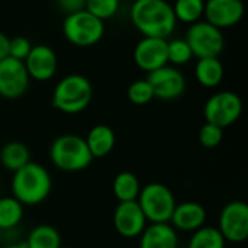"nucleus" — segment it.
Returning <instances> with one entry per match:
<instances>
[{
	"label": "nucleus",
	"instance_id": "nucleus-30",
	"mask_svg": "<svg viewBox=\"0 0 248 248\" xmlns=\"http://www.w3.org/2000/svg\"><path fill=\"white\" fill-rule=\"evenodd\" d=\"M31 48H32L31 41L25 36H15L9 39V57L12 58L25 61Z\"/></svg>",
	"mask_w": 248,
	"mask_h": 248
},
{
	"label": "nucleus",
	"instance_id": "nucleus-31",
	"mask_svg": "<svg viewBox=\"0 0 248 248\" xmlns=\"http://www.w3.org/2000/svg\"><path fill=\"white\" fill-rule=\"evenodd\" d=\"M57 6L60 10H62L64 13H74L78 10L84 9L86 0H55Z\"/></svg>",
	"mask_w": 248,
	"mask_h": 248
},
{
	"label": "nucleus",
	"instance_id": "nucleus-24",
	"mask_svg": "<svg viewBox=\"0 0 248 248\" xmlns=\"http://www.w3.org/2000/svg\"><path fill=\"white\" fill-rule=\"evenodd\" d=\"M227 241L217 227L203 225L192 232L187 248H225Z\"/></svg>",
	"mask_w": 248,
	"mask_h": 248
},
{
	"label": "nucleus",
	"instance_id": "nucleus-7",
	"mask_svg": "<svg viewBox=\"0 0 248 248\" xmlns=\"http://www.w3.org/2000/svg\"><path fill=\"white\" fill-rule=\"evenodd\" d=\"M185 39L196 58H218L225 46L222 31L206 20L192 23Z\"/></svg>",
	"mask_w": 248,
	"mask_h": 248
},
{
	"label": "nucleus",
	"instance_id": "nucleus-28",
	"mask_svg": "<svg viewBox=\"0 0 248 248\" xmlns=\"http://www.w3.org/2000/svg\"><path fill=\"white\" fill-rule=\"evenodd\" d=\"M121 0H86L84 9L99 17L100 20L109 19L119 10Z\"/></svg>",
	"mask_w": 248,
	"mask_h": 248
},
{
	"label": "nucleus",
	"instance_id": "nucleus-19",
	"mask_svg": "<svg viewBox=\"0 0 248 248\" xmlns=\"http://www.w3.org/2000/svg\"><path fill=\"white\" fill-rule=\"evenodd\" d=\"M29 161H31V151L23 142L10 141L4 144L0 150V164L12 173H15Z\"/></svg>",
	"mask_w": 248,
	"mask_h": 248
},
{
	"label": "nucleus",
	"instance_id": "nucleus-18",
	"mask_svg": "<svg viewBox=\"0 0 248 248\" xmlns=\"http://www.w3.org/2000/svg\"><path fill=\"white\" fill-rule=\"evenodd\" d=\"M84 140L93 158L106 157L113 150L115 141H116L113 129L103 124L93 126Z\"/></svg>",
	"mask_w": 248,
	"mask_h": 248
},
{
	"label": "nucleus",
	"instance_id": "nucleus-27",
	"mask_svg": "<svg viewBox=\"0 0 248 248\" xmlns=\"http://www.w3.org/2000/svg\"><path fill=\"white\" fill-rule=\"evenodd\" d=\"M167 58L169 62L176 65H183L193 58L192 49L186 39H173L167 42Z\"/></svg>",
	"mask_w": 248,
	"mask_h": 248
},
{
	"label": "nucleus",
	"instance_id": "nucleus-1",
	"mask_svg": "<svg viewBox=\"0 0 248 248\" xmlns=\"http://www.w3.org/2000/svg\"><path fill=\"white\" fill-rule=\"evenodd\" d=\"M131 20L144 36L164 39L177 25L173 7L166 0H135L131 7Z\"/></svg>",
	"mask_w": 248,
	"mask_h": 248
},
{
	"label": "nucleus",
	"instance_id": "nucleus-17",
	"mask_svg": "<svg viewBox=\"0 0 248 248\" xmlns=\"http://www.w3.org/2000/svg\"><path fill=\"white\" fill-rule=\"evenodd\" d=\"M179 234L169 224H150L140 235V248H177Z\"/></svg>",
	"mask_w": 248,
	"mask_h": 248
},
{
	"label": "nucleus",
	"instance_id": "nucleus-5",
	"mask_svg": "<svg viewBox=\"0 0 248 248\" xmlns=\"http://www.w3.org/2000/svg\"><path fill=\"white\" fill-rule=\"evenodd\" d=\"M137 202L150 224L170 222L171 214L177 203L171 189L157 182L141 187Z\"/></svg>",
	"mask_w": 248,
	"mask_h": 248
},
{
	"label": "nucleus",
	"instance_id": "nucleus-20",
	"mask_svg": "<svg viewBox=\"0 0 248 248\" xmlns=\"http://www.w3.org/2000/svg\"><path fill=\"white\" fill-rule=\"evenodd\" d=\"M25 244L28 248H61L62 238L55 227L41 224L31 230Z\"/></svg>",
	"mask_w": 248,
	"mask_h": 248
},
{
	"label": "nucleus",
	"instance_id": "nucleus-32",
	"mask_svg": "<svg viewBox=\"0 0 248 248\" xmlns=\"http://www.w3.org/2000/svg\"><path fill=\"white\" fill-rule=\"evenodd\" d=\"M9 36L0 32V61L9 57Z\"/></svg>",
	"mask_w": 248,
	"mask_h": 248
},
{
	"label": "nucleus",
	"instance_id": "nucleus-11",
	"mask_svg": "<svg viewBox=\"0 0 248 248\" xmlns=\"http://www.w3.org/2000/svg\"><path fill=\"white\" fill-rule=\"evenodd\" d=\"M147 80L153 87L154 97L161 100H174L186 90L185 76L177 68L170 65H164L148 73Z\"/></svg>",
	"mask_w": 248,
	"mask_h": 248
},
{
	"label": "nucleus",
	"instance_id": "nucleus-21",
	"mask_svg": "<svg viewBox=\"0 0 248 248\" xmlns=\"http://www.w3.org/2000/svg\"><path fill=\"white\" fill-rule=\"evenodd\" d=\"M195 77L205 87H217L224 78V65L218 58H199L195 67Z\"/></svg>",
	"mask_w": 248,
	"mask_h": 248
},
{
	"label": "nucleus",
	"instance_id": "nucleus-8",
	"mask_svg": "<svg viewBox=\"0 0 248 248\" xmlns=\"http://www.w3.org/2000/svg\"><path fill=\"white\" fill-rule=\"evenodd\" d=\"M243 113V102L234 92H219L211 96L203 108L206 122L227 128L238 121Z\"/></svg>",
	"mask_w": 248,
	"mask_h": 248
},
{
	"label": "nucleus",
	"instance_id": "nucleus-33",
	"mask_svg": "<svg viewBox=\"0 0 248 248\" xmlns=\"http://www.w3.org/2000/svg\"><path fill=\"white\" fill-rule=\"evenodd\" d=\"M3 248H28L26 247V244L25 243H17V244H9V246H6V247Z\"/></svg>",
	"mask_w": 248,
	"mask_h": 248
},
{
	"label": "nucleus",
	"instance_id": "nucleus-34",
	"mask_svg": "<svg viewBox=\"0 0 248 248\" xmlns=\"http://www.w3.org/2000/svg\"><path fill=\"white\" fill-rule=\"evenodd\" d=\"M177 248H187V246H186V247H182V246H179V247Z\"/></svg>",
	"mask_w": 248,
	"mask_h": 248
},
{
	"label": "nucleus",
	"instance_id": "nucleus-26",
	"mask_svg": "<svg viewBox=\"0 0 248 248\" xmlns=\"http://www.w3.org/2000/svg\"><path fill=\"white\" fill-rule=\"evenodd\" d=\"M126 96L131 103H134L137 106H144L154 99V92H153V87L148 83V80L142 78V80H137L129 84V87L126 90Z\"/></svg>",
	"mask_w": 248,
	"mask_h": 248
},
{
	"label": "nucleus",
	"instance_id": "nucleus-25",
	"mask_svg": "<svg viewBox=\"0 0 248 248\" xmlns=\"http://www.w3.org/2000/svg\"><path fill=\"white\" fill-rule=\"evenodd\" d=\"M171 7L177 20L192 25L202 19L205 0H176Z\"/></svg>",
	"mask_w": 248,
	"mask_h": 248
},
{
	"label": "nucleus",
	"instance_id": "nucleus-2",
	"mask_svg": "<svg viewBox=\"0 0 248 248\" xmlns=\"http://www.w3.org/2000/svg\"><path fill=\"white\" fill-rule=\"evenodd\" d=\"M10 189L23 206H36L51 195L52 179L44 166L29 161L13 173Z\"/></svg>",
	"mask_w": 248,
	"mask_h": 248
},
{
	"label": "nucleus",
	"instance_id": "nucleus-23",
	"mask_svg": "<svg viewBox=\"0 0 248 248\" xmlns=\"http://www.w3.org/2000/svg\"><path fill=\"white\" fill-rule=\"evenodd\" d=\"M25 206L13 196L0 198V231L16 228L23 218Z\"/></svg>",
	"mask_w": 248,
	"mask_h": 248
},
{
	"label": "nucleus",
	"instance_id": "nucleus-12",
	"mask_svg": "<svg viewBox=\"0 0 248 248\" xmlns=\"http://www.w3.org/2000/svg\"><path fill=\"white\" fill-rule=\"evenodd\" d=\"M147 218L137 201L119 202L113 212V228L124 238H137L147 227Z\"/></svg>",
	"mask_w": 248,
	"mask_h": 248
},
{
	"label": "nucleus",
	"instance_id": "nucleus-6",
	"mask_svg": "<svg viewBox=\"0 0 248 248\" xmlns=\"http://www.w3.org/2000/svg\"><path fill=\"white\" fill-rule=\"evenodd\" d=\"M62 32L68 42L76 46H92L97 44L105 33L103 20L86 9L68 13L62 22Z\"/></svg>",
	"mask_w": 248,
	"mask_h": 248
},
{
	"label": "nucleus",
	"instance_id": "nucleus-22",
	"mask_svg": "<svg viewBox=\"0 0 248 248\" xmlns=\"http://www.w3.org/2000/svg\"><path fill=\"white\" fill-rule=\"evenodd\" d=\"M112 190H113V195L118 199V202L137 201L140 190H141V183L134 173L121 171L113 179Z\"/></svg>",
	"mask_w": 248,
	"mask_h": 248
},
{
	"label": "nucleus",
	"instance_id": "nucleus-35",
	"mask_svg": "<svg viewBox=\"0 0 248 248\" xmlns=\"http://www.w3.org/2000/svg\"><path fill=\"white\" fill-rule=\"evenodd\" d=\"M61 248H73V247H61Z\"/></svg>",
	"mask_w": 248,
	"mask_h": 248
},
{
	"label": "nucleus",
	"instance_id": "nucleus-4",
	"mask_svg": "<svg viewBox=\"0 0 248 248\" xmlns=\"http://www.w3.org/2000/svg\"><path fill=\"white\" fill-rule=\"evenodd\" d=\"M92 96L93 89L89 78L81 74H70L55 86L52 106L62 113H80L89 106Z\"/></svg>",
	"mask_w": 248,
	"mask_h": 248
},
{
	"label": "nucleus",
	"instance_id": "nucleus-13",
	"mask_svg": "<svg viewBox=\"0 0 248 248\" xmlns=\"http://www.w3.org/2000/svg\"><path fill=\"white\" fill-rule=\"evenodd\" d=\"M167 39L144 36L134 49V61L138 68L151 73L160 67L167 65Z\"/></svg>",
	"mask_w": 248,
	"mask_h": 248
},
{
	"label": "nucleus",
	"instance_id": "nucleus-29",
	"mask_svg": "<svg viewBox=\"0 0 248 248\" xmlns=\"http://www.w3.org/2000/svg\"><path fill=\"white\" fill-rule=\"evenodd\" d=\"M222 140H224V128L206 122L199 129V142L205 148H215L222 142Z\"/></svg>",
	"mask_w": 248,
	"mask_h": 248
},
{
	"label": "nucleus",
	"instance_id": "nucleus-10",
	"mask_svg": "<svg viewBox=\"0 0 248 248\" xmlns=\"http://www.w3.org/2000/svg\"><path fill=\"white\" fill-rule=\"evenodd\" d=\"M29 74L23 61L6 57L0 61V96L4 99H17L29 87Z\"/></svg>",
	"mask_w": 248,
	"mask_h": 248
},
{
	"label": "nucleus",
	"instance_id": "nucleus-9",
	"mask_svg": "<svg viewBox=\"0 0 248 248\" xmlns=\"http://www.w3.org/2000/svg\"><path fill=\"white\" fill-rule=\"evenodd\" d=\"M219 232L232 244L246 243L248 238V205L243 201L228 202L218 218Z\"/></svg>",
	"mask_w": 248,
	"mask_h": 248
},
{
	"label": "nucleus",
	"instance_id": "nucleus-14",
	"mask_svg": "<svg viewBox=\"0 0 248 248\" xmlns=\"http://www.w3.org/2000/svg\"><path fill=\"white\" fill-rule=\"evenodd\" d=\"M244 10L246 7L243 0H205L203 16L211 25L224 29L240 23L244 16Z\"/></svg>",
	"mask_w": 248,
	"mask_h": 248
},
{
	"label": "nucleus",
	"instance_id": "nucleus-15",
	"mask_svg": "<svg viewBox=\"0 0 248 248\" xmlns=\"http://www.w3.org/2000/svg\"><path fill=\"white\" fill-rule=\"evenodd\" d=\"M31 78L38 81H46L57 73V55L48 45H35L31 48L28 57L23 61Z\"/></svg>",
	"mask_w": 248,
	"mask_h": 248
},
{
	"label": "nucleus",
	"instance_id": "nucleus-16",
	"mask_svg": "<svg viewBox=\"0 0 248 248\" xmlns=\"http://www.w3.org/2000/svg\"><path fill=\"white\" fill-rule=\"evenodd\" d=\"M206 209L199 202L186 201L182 203H176V208L170 218V225L176 231L193 232L206 224Z\"/></svg>",
	"mask_w": 248,
	"mask_h": 248
},
{
	"label": "nucleus",
	"instance_id": "nucleus-3",
	"mask_svg": "<svg viewBox=\"0 0 248 248\" xmlns=\"http://www.w3.org/2000/svg\"><path fill=\"white\" fill-rule=\"evenodd\" d=\"M49 158L58 170L67 173L83 171L93 161L86 140L74 134H64L55 138L49 147Z\"/></svg>",
	"mask_w": 248,
	"mask_h": 248
}]
</instances>
